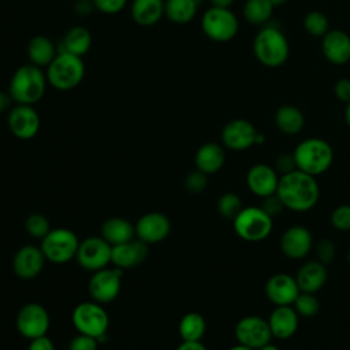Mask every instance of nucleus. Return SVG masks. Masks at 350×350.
Instances as JSON below:
<instances>
[{
	"label": "nucleus",
	"instance_id": "1",
	"mask_svg": "<svg viewBox=\"0 0 350 350\" xmlns=\"http://www.w3.org/2000/svg\"><path fill=\"white\" fill-rule=\"evenodd\" d=\"M276 194L286 209L293 212H308L319 202L320 186L316 176L294 170L280 175Z\"/></svg>",
	"mask_w": 350,
	"mask_h": 350
},
{
	"label": "nucleus",
	"instance_id": "2",
	"mask_svg": "<svg viewBox=\"0 0 350 350\" xmlns=\"http://www.w3.org/2000/svg\"><path fill=\"white\" fill-rule=\"evenodd\" d=\"M297 170L319 176L327 172L334 161V149L328 141L310 137L302 139L293 152Z\"/></svg>",
	"mask_w": 350,
	"mask_h": 350
},
{
	"label": "nucleus",
	"instance_id": "3",
	"mask_svg": "<svg viewBox=\"0 0 350 350\" xmlns=\"http://www.w3.org/2000/svg\"><path fill=\"white\" fill-rule=\"evenodd\" d=\"M46 82L48 79L38 66L25 64L14 72L8 93L18 104L33 105L42 98Z\"/></svg>",
	"mask_w": 350,
	"mask_h": 350
},
{
	"label": "nucleus",
	"instance_id": "4",
	"mask_svg": "<svg viewBox=\"0 0 350 350\" xmlns=\"http://www.w3.org/2000/svg\"><path fill=\"white\" fill-rule=\"evenodd\" d=\"M253 53L260 64L268 68H278L288 59V41L278 27L264 26L254 37Z\"/></svg>",
	"mask_w": 350,
	"mask_h": 350
},
{
	"label": "nucleus",
	"instance_id": "5",
	"mask_svg": "<svg viewBox=\"0 0 350 350\" xmlns=\"http://www.w3.org/2000/svg\"><path fill=\"white\" fill-rule=\"evenodd\" d=\"M85 75L82 57L68 52H59L46 71L48 82L57 90H71L79 85Z\"/></svg>",
	"mask_w": 350,
	"mask_h": 350
},
{
	"label": "nucleus",
	"instance_id": "6",
	"mask_svg": "<svg viewBox=\"0 0 350 350\" xmlns=\"http://www.w3.org/2000/svg\"><path fill=\"white\" fill-rule=\"evenodd\" d=\"M235 234L246 242L267 239L273 228V219L260 206H243L232 220Z\"/></svg>",
	"mask_w": 350,
	"mask_h": 350
},
{
	"label": "nucleus",
	"instance_id": "7",
	"mask_svg": "<svg viewBox=\"0 0 350 350\" xmlns=\"http://www.w3.org/2000/svg\"><path fill=\"white\" fill-rule=\"evenodd\" d=\"M79 239L68 228H52L41 239V250L46 260L53 264H64L75 258Z\"/></svg>",
	"mask_w": 350,
	"mask_h": 350
},
{
	"label": "nucleus",
	"instance_id": "8",
	"mask_svg": "<svg viewBox=\"0 0 350 350\" xmlns=\"http://www.w3.org/2000/svg\"><path fill=\"white\" fill-rule=\"evenodd\" d=\"M72 324L79 334L101 339L108 329L109 317L98 302H81L75 306L71 316Z\"/></svg>",
	"mask_w": 350,
	"mask_h": 350
},
{
	"label": "nucleus",
	"instance_id": "9",
	"mask_svg": "<svg viewBox=\"0 0 350 350\" xmlns=\"http://www.w3.org/2000/svg\"><path fill=\"white\" fill-rule=\"evenodd\" d=\"M201 27L208 38L217 42H226L237 36L239 22L230 8L211 7L202 15Z\"/></svg>",
	"mask_w": 350,
	"mask_h": 350
},
{
	"label": "nucleus",
	"instance_id": "10",
	"mask_svg": "<svg viewBox=\"0 0 350 350\" xmlns=\"http://www.w3.org/2000/svg\"><path fill=\"white\" fill-rule=\"evenodd\" d=\"M112 257V245H109L101 235L89 237L79 242L77 250L78 264L92 272L107 268Z\"/></svg>",
	"mask_w": 350,
	"mask_h": 350
},
{
	"label": "nucleus",
	"instance_id": "11",
	"mask_svg": "<svg viewBox=\"0 0 350 350\" xmlns=\"http://www.w3.org/2000/svg\"><path fill=\"white\" fill-rule=\"evenodd\" d=\"M49 325L51 317L48 310L37 302L26 304L16 314V328L29 340L46 335Z\"/></svg>",
	"mask_w": 350,
	"mask_h": 350
},
{
	"label": "nucleus",
	"instance_id": "12",
	"mask_svg": "<svg viewBox=\"0 0 350 350\" xmlns=\"http://www.w3.org/2000/svg\"><path fill=\"white\" fill-rule=\"evenodd\" d=\"M234 334L238 343L254 350L269 343L272 339L268 320L254 314L245 316L238 320Z\"/></svg>",
	"mask_w": 350,
	"mask_h": 350
},
{
	"label": "nucleus",
	"instance_id": "13",
	"mask_svg": "<svg viewBox=\"0 0 350 350\" xmlns=\"http://www.w3.org/2000/svg\"><path fill=\"white\" fill-rule=\"evenodd\" d=\"M123 269L115 267L113 269L103 268L93 272L89 280V294L98 304L112 302L120 293Z\"/></svg>",
	"mask_w": 350,
	"mask_h": 350
},
{
	"label": "nucleus",
	"instance_id": "14",
	"mask_svg": "<svg viewBox=\"0 0 350 350\" xmlns=\"http://www.w3.org/2000/svg\"><path fill=\"white\" fill-rule=\"evenodd\" d=\"M313 235L309 228L301 224L287 227L279 241L282 253L290 260H302L313 249Z\"/></svg>",
	"mask_w": 350,
	"mask_h": 350
},
{
	"label": "nucleus",
	"instance_id": "15",
	"mask_svg": "<svg viewBox=\"0 0 350 350\" xmlns=\"http://www.w3.org/2000/svg\"><path fill=\"white\" fill-rule=\"evenodd\" d=\"M257 130L246 119H232L221 130V142L230 150L241 152L256 145Z\"/></svg>",
	"mask_w": 350,
	"mask_h": 350
},
{
	"label": "nucleus",
	"instance_id": "16",
	"mask_svg": "<svg viewBox=\"0 0 350 350\" xmlns=\"http://www.w3.org/2000/svg\"><path fill=\"white\" fill-rule=\"evenodd\" d=\"M299 294V287L297 284L295 276L288 273H275L269 276L265 283V295L271 304L275 306L293 305Z\"/></svg>",
	"mask_w": 350,
	"mask_h": 350
},
{
	"label": "nucleus",
	"instance_id": "17",
	"mask_svg": "<svg viewBox=\"0 0 350 350\" xmlns=\"http://www.w3.org/2000/svg\"><path fill=\"white\" fill-rule=\"evenodd\" d=\"M8 127L19 139H30L40 130V115L33 105L18 104L8 113Z\"/></svg>",
	"mask_w": 350,
	"mask_h": 350
},
{
	"label": "nucleus",
	"instance_id": "18",
	"mask_svg": "<svg viewBox=\"0 0 350 350\" xmlns=\"http://www.w3.org/2000/svg\"><path fill=\"white\" fill-rule=\"evenodd\" d=\"M279 178L280 175L272 165L258 163L247 170L246 186L254 196H257L258 198H264L276 193Z\"/></svg>",
	"mask_w": 350,
	"mask_h": 350
},
{
	"label": "nucleus",
	"instance_id": "19",
	"mask_svg": "<svg viewBox=\"0 0 350 350\" xmlns=\"http://www.w3.org/2000/svg\"><path fill=\"white\" fill-rule=\"evenodd\" d=\"M171 231L170 219L160 212L142 215L135 224V235L145 243H157L168 237Z\"/></svg>",
	"mask_w": 350,
	"mask_h": 350
},
{
	"label": "nucleus",
	"instance_id": "20",
	"mask_svg": "<svg viewBox=\"0 0 350 350\" xmlns=\"http://www.w3.org/2000/svg\"><path fill=\"white\" fill-rule=\"evenodd\" d=\"M45 256L41 247L34 245L22 246L12 258V269L21 279L29 280L36 278L44 268Z\"/></svg>",
	"mask_w": 350,
	"mask_h": 350
},
{
	"label": "nucleus",
	"instance_id": "21",
	"mask_svg": "<svg viewBox=\"0 0 350 350\" xmlns=\"http://www.w3.org/2000/svg\"><path fill=\"white\" fill-rule=\"evenodd\" d=\"M149 254L148 243L141 241L139 238H134L129 242L112 246V257L111 262L122 269L133 268L142 264Z\"/></svg>",
	"mask_w": 350,
	"mask_h": 350
},
{
	"label": "nucleus",
	"instance_id": "22",
	"mask_svg": "<svg viewBox=\"0 0 350 350\" xmlns=\"http://www.w3.org/2000/svg\"><path fill=\"white\" fill-rule=\"evenodd\" d=\"M321 51L329 63L346 64L350 60V36L340 29L328 30L323 37Z\"/></svg>",
	"mask_w": 350,
	"mask_h": 350
},
{
	"label": "nucleus",
	"instance_id": "23",
	"mask_svg": "<svg viewBox=\"0 0 350 350\" xmlns=\"http://www.w3.org/2000/svg\"><path fill=\"white\" fill-rule=\"evenodd\" d=\"M267 320L272 332V338L280 340L294 336L299 324V316L293 305L275 306Z\"/></svg>",
	"mask_w": 350,
	"mask_h": 350
},
{
	"label": "nucleus",
	"instance_id": "24",
	"mask_svg": "<svg viewBox=\"0 0 350 350\" xmlns=\"http://www.w3.org/2000/svg\"><path fill=\"white\" fill-rule=\"evenodd\" d=\"M327 265L319 260L304 262L295 273V280L302 293L317 294L327 282Z\"/></svg>",
	"mask_w": 350,
	"mask_h": 350
},
{
	"label": "nucleus",
	"instance_id": "25",
	"mask_svg": "<svg viewBox=\"0 0 350 350\" xmlns=\"http://www.w3.org/2000/svg\"><path fill=\"white\" fill-rule=\"evenodd\" d=\"M196 167L206 175L216 174L221 170L226 161V153L221 145L216 142H206L196 152Z\"/></svg>",
	"mask_w": 350,
	"mask_h": 350
},
{
	"label": "nucleus",
	"instance_id": "26",
	"mask_svg": "<svg viewBox=\"0 0 350 350\" xmlns=\"http://www.w3.org/2000/svg\"><path fill=\"white\" fill-rule=\"evenodd\" d=\"M101 237L112 246L134 239L135 226L123 217H109L101 224Z\"/></svg>",
	"mask_w": 350,
	"mask_h": 350
},
{
	"label": "nucleus",
	"instance_id": "27",
	"mask_svg": "<svg viewBox=\"0 0 350 350\" xmlns=\"http://www.w3.org/2000/svg\"><path fill=\"white\" fill-rule=\"evenodd\" d=\"M275 124L280 133L286 135H295L304 129L305 116L298 107L284 104L275 112Z\"/></svg>",
	"mask_w": 350,
	"mask_h": 350
},
{
	"label": "nucleus",
	"instance_id": "28",
	"mask_svg": "<svg viewBox=\"0 0 350 350\" xmlns=\"http://www.w3.org/2000/svg\"><path fill=\"white\" fill-rule=\"evenodd\" d=\"M164 0H134L131 16L141 26H152L164 15Z\"/></svg>",
	"mask_w": 350,
	"mask_h": 350
},
{
	"label": "nucleus",
	"instance_id": "29",
	"mask_svg": "<svg viewBox=\"0 0 350 350\" xmlns=\"http://www.w3.org/2000/svg\"><path fill=\"white\" fill-rule=\"evenodd\" d=\"M92 46V34L86 27H71L63 37L59 52H68L71 55L82 57Z\"/></svg>",
	"mask_w": 350,
	"mask_h": 350
},
{
	"label": "nucleus",
	"instance_id": "30",
	"mask_svg": "<svg viewBox=\"0 0 350 350\" xmlns=\"http://www.w3.org/2000/svg\"><path fill=\"white\" fill-rule=\"evenodd\" d=\"M27 55L29 59L31 60V64L42 67L49 66L57 53L53 42L48 37L36 36L29 41Z\"/></svg>",
	"mask_w": 350,
	"mask_h": 350
},
{
	"label": "nucleus",
	"instance_id": "31",
	"mask_svg": "<svg viewBox=\"0 0 350 350\" xmlns=\"http://www.w3.org/2000/svg\"><path fill=\"white\" fill-rule=\"evenodd\" d=\"M198 0H165L164 15L174 23H189L197 14Z\"/></svg>",
	"mask_w": 350,
	"mask_h": 350
},
{
	"label": "nucleus",
	"instance_id": "32",
	"mask_svg": "<svg viewBox=\"0 0 350 350\" xmlns=\"http://www.w3.org/2000/svg\"><path fill=\"white\" fill-rule=\"evenodd\" d=\"M206 331V323L202 314L197 312L186 313L179 321V335L182 340L198 342Z\"/></svg>",
	"mask_w": 350,
	"mask_h": 350
},
{
	"label": "nucleus",
	"instance_id": "33",
	"mask_svg": "<svg viewBox=\"0 0 350 350\" xmlns=\"http://www.w3.org/2000/svg\"><path fill=\"white\" fill-rule=\"evenodd\" d=\"M273 8L269 0H246L243 16L252 25H265L271 19Z\"/></svg>",
	"mask_w": 350,
	"mask_h": 350
},
{
	"label": "nucleus",
	"instance_id": "34",
	"mask_svg": "<svg viewBox=\"0 0 350 350\" xmlns=\"http://www.w3.org/2000/svg\"><path fill=\"white\" fill-rule=\"evenodd\" d=\"M304 29L312 37H324L329 30V22L321 11H310L304 18Z\"/></svg>",
	"mask_w": 350,
	"mask_h": 350
},
{
	"label": "nucleus",
	"instance_id": "35",
	"mask_svg": "<svg viewBox=\"0 0 350 350\" xmlns=\"http://www.w3.org/2000/svg\"><path fill=\"white\" fill-rule=\"evenodd\" d=\"M242 208H243L242 198L232 191H227L221 194L217 201L219 213L228 220H234L235 216L242 211Z\"/></svg>",
	"mask_w": 350,
	"mask_h": 350
},
{
	"label": "nucleus",
	"instance_id": "36",
	"mask_svg": "<svg viewBox=\"0 0 350 350\" xmlns=\"http://www.w3.org/2000/svg\"><path fill=\"white\" fill-rule=\"evenodd\" d=\"M293 308L295 309L299 317H313L320 310V301L316 297V294L299 291L298 297L293 304Z\"/></svg>",
	"mask_w": 350,
	"mask_h": 350
},
{
	"label": "nucleus",
	"instance_id": "37",
	"mask_svg": "<svg viewBox=\"0 0 350 350\" xmlns=\"http://www.w3.org/2000/svg\"><path fill=\"white\" fill-rule=\"evenodd\" d=\"M26 231L37 239H42L52 228L49 220L42 213H31L25 221Z\"/></svg>",
	"mask_w": 350,
	"mask_h": 350
},
{
	"label": "nucleus",
	"instance_id": "38",
	"mask_svg": "<svg viewBox=\"0 0 350 350\" xmlns=\"http://www.w3.org/2000/svg\"><path fill=\"white\" fill-rule=\"evenodd\" d=\"M331 224L338 231H350V204L338 205L331 212Z\"/></svg>",
	"mask_w": 350,
	"mask_h": 350
},
{
	"label": "nucleus",
	"instance_id": "39",
	"mask_svg": "<svg viewBox=\"0 0 350 350\" xmlns=\"http://www.w3.org/2000/svg\"><path fill=\"white\" fill-rule=\"evenodd\" d=\"M314 250H316V260H319L320 262L323 264H329L334 261L335 256H336V247H335V243L331 241V239H327V238H323L320 239L316 246H314Z\"/></svg>",
	"mask_w": 350,
	"mask_h": 350
},
{
	"label": "nucleus",
	"instance_id": "40",
	"mask_svg": "<svg viewBox=\"0 0 350 350\" xmlns=\"http://www.w3.org/2000/svg\"><path fill=\"white\" fill-rule=\"evenodd\" d=\"M185 186H186L187 191H190L193 194H200L208 186V175L200 170H196L187 175V178L185 180Z\"/></svg>",
	"mask_w": 350,
	"mask_h": 350
},
{
	"label": "nucleus",
	"instance_id": "41",
	"mask_svg": "<svg viewBox=\"0 0 350 350\" xmlns=\"http://www.w3.org/2000/svg\"><path fill=\"white\" fill-rule=\"evenodd\" d=\"M267 215H269L272 219H275L276 216H279L284 208L282 200L279 198V196L275 193V194H271V196H267L264 198H261V204L258 205Z\"/></svg>",
	"mask_w": 350,
	"mask_h": 350
},
{
	"label": "nucleus",
	"instance_id": "42",
	"mask_svg": "<svg viewBox=\"0 0 350 350\" xmlns=\"http://www.w3.org/2000/svg\"><path fill=\"white\" fill-rule=\"evenodd\" d=\"M98 346V339L85 335V334H78L74 336L68 345V350H97Z\"/></svg>",
	"mask_w": 350,
	"mask_h": 350
},
{
	"label": "nucleus",
	"instance_id": "43",
	"mask_svg": "<svg viewBox=\"0 0 350 350\" xmlns=\"http://www.w3.org/2000/svg\"><path fill=\"white\" fill-rule=\"evenodd\" d=\"M273 168L276 170V172L279 175H284V174H288L294 170H297V165H295V160H294V156L293 153H282L276 157L275 160V164H273Z\"/></svg>",
	"mask_w": 350,
	"mask_h": 350
},
{
	"label": "nucleus",
	"instance_id": "44",
	"mask_svg": "<svg viewBox=\"0 0 350 350\" xmlns=\"http://www.w3.org/2000/svg\"><path fill=\"white\" fill-rule=\"evenodd\" d=\"M94 8L104 14H118L126 5L127 0H92Z\"/></svg>",
	"mask_w": 350,
	"mask_h": 350
},
{
	"label": "nucleus",
	"instance_id": "45",
	"mask_svg": "<svg viewBox=\"0 0 350 350\" xmlns=\"http://www.w3.org/2000/svg\"><path fill=\"white\" fill-rule=\"evenodd\" d=\"M334 93L339 101L347 104L350 101V79L342 78L336 81L334 85Z\"/></svg>",
	"mask_w": 350,
	"mask_h": 350
},
{
	"label": "nucleus",
	"instance_id": "46",
	"mask_svg": "<svg viewBox=\"0 0 350 350\" xmlns=\"http://www.w3.org/2000/svg\"><path fill=\"white\" fill-rule=\"evenodd\" d=\"M27 350H55V346H53V342L46 335H42L31 339Z\"/></svg>",
	"mask_w": 350,
	"mask_h": 350
},
{
	"label": "nucleus",
	"instance_id": "47",
	"mask_svg": "<svg viewBox=\"0 0 350 350\" xmlns=\"http://www.w3.org/2000/svg\"><path fill=\"white\" fill-rule=\"evenodd\" d=\"M176 350H206V347L198 342H189V340H182V343L176 347Z\"/></svg>",
	"mask_w": 350,
	"mask_h": 350
},
{
	"label": "nucleus",
	"instance_id": "48",
	"mask_svg": "<svg viewBox=\"0 0 350 350\" xmlns=\"http://www.w3.org/2000/svg\"><path fill=\"white\" fill-rule=\"evenodd\" d=\"M93 1L92 0H78L77 5H75V10L78 11V14H82V15H86L92 11L93 8Z\"/></svg>",
	"mask_w": 350,
	"mask_h": 350
},
{
	"label": "nucleus",
	"instance_id": "49",
	"mask_svg": "<svg viewBox=\"0 0 350 350\" xmlns=\"http://www.w3.org/2000/svg\"><path fill=\"white\" fill-rule=\"evenodd\" d=\"M11 96L10 93H4L0 90V113H3L4 111H7L11 105Z\"/></svg>",
	"mask_w": 350,
	"mask_h": 350
},
{
	"label": "nucleus",
	"instance_id": "50",
	"mask_svg": "<svg viewBox=\"0 0 350 350\" xmlns=\"http://www.w3.org/2000/svg\"><path fill=\"white\" fill-rule=\"evenodd\" d=\"M232 3L234 0H211L212 7H220V8H230Z\"/></svg>",
	"mask_w": 350,
	"mask_h": 350
},
{
	"label": "nucleus",
	"instance_id": "51",
	"mask_svg": "<svg viewBox=\"0 0 350 350\" xmlns=\"http://www.w3.org/2000/svg\"><path fill=\"white\" fill-rule=\"evenodd\" d=\"M345 120L350 129V101L346 104V108H345Z\"/></svg>",
	"mask_w": 350,
	"mask_h": 350
},
{
	"label": "nucleus",
	"instance_id": "52",
	"mask_svg": "<svg viewBox=\"0 0 350 350\" xmlns=\"http://www.w3.org/2000/svg\"><path fill=\"white\" fill-rule=\"evenodd\" d=\"M257 350H279V347L275 346V345H272V343L269 342V343L264 345L262 347H260V349H257Z\"/></svg>",
	"mask_w": 350,
	"mask_h": 350
},
{
	"label": "nucleus",
	"instance_id": "53",
	"mask_svg": "<svg viewBox=\"0 0 350 350\" xmlns=\"http://www.w3.org/2000/svg\"><path fill=\"white\" fill-rule=\"evenodd\" d=\"M265 142V135L261 134V133H257L256 135V145H261Z\"/></svg>",
	"mask_w": 350,
	"mask_h": 350
},
{
	"label": "nucleus",
	"instance_id": "54",
	"mask_svg": "<svg viewBox=\"0 0 350 350\" xmlns=\"http://www.w3.org/2000/svg\"><path fill=\"white\" fill-rule=\"evenodd\" d=\"M228 350H254V349H250V347H247V346H243V345L238 343V345L232 346V347H231V349H228Z\"/></svg>",
	"mask_w": 350,
	"mask_h": 350
},
{
	"label": "nucleus",
	"instance_id": "55",
	"mask_svg": "<svg viewBox=\"0 0 350 350\" xmlns=\"http://www.w3.org/2000/svg\"><path fill=\"white\" fill-rule=\"evenodd\" d=\"M269 1L273 4V7H276V5H280V4L286 3L287 0H269Z\"/></svg>",
	"mask_w": 350,
	"mask_h": 350
},
{
	"label": "nucleus",
	"instance_id": "56",
	"mask_svg": "<svg viewBox=\"0 0 350 350\" xmlns=\"http://www.w3.org/2000/svg\"><path fill=\"white\" fill-rule=\"evenodd\" d=\"M347 262L350 264V249H349V252H347Z\"/></svg>",
	"mask_w": 350,
	"mask_h": 350
}]
</instances>
